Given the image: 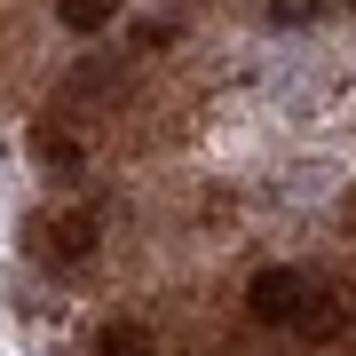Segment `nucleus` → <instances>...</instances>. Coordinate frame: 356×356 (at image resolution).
<instances>
[{
  "instance_id": "f257e3e1",
  "label": "nucleus",
  "mask_w": 356,
  "mask_h": 356,
  "mask_svg": "<svg viewBox=\"0 0 356 356\" xmlns=\"http://www.w3.org/2000/svg\"><path fill=\"white\" fill-rule=\"evenodd\" d=\"M301 277H293V269H261L254 285H245V309H254L261 325H293V309H301Z\"/></svg>"
},
{
  "instance_id": "f03ea898",
  "label": "nucleus",
  "mask_w": 356,
  "mask_h": 356,
  "mask_svg": "<svg viewBox=\"0 0 356 356\" xmlns=\"http://www.w3.org/2000/svg\"><path fill=\"white\" fill-rule=\"evenodd\" d=\"M341 325H348V309L332 301V293H301V309H293V332H301V341H332Z\"/></svg>"
},
{
  "instance_id": "7ed1b4c3",
  "label": "nucleus",
  "mask_w": 356,
  "mask_h": 356,
  "mask_svg": "<svg viewBox=\"0 0 356 356\" xmlns=\"http://www.w3.org/2000/svg\"><path fill=\"white\" fill-rule=\"evenodd\" d=\"M56 16H64L72 32H103L119 16V0H56Z\"/></svg>"
},
{
  "instance_id": "20e7f679",
  "label": "nucleus",
  "mask_w": 356,
  "mask_h": 356,
  "mask_svg": "<svg viewBox=\"0 0 356 356\" xmlns=\"http://www.w3.org/2000/svg\"><path fill=\"white\" fill-rule=\"evenodd\" d=\"M32 143H40V159H48V166H79V159H88V143L64 135V127H40Z\"/></svg>"
},
{
  "instance_id": "39448f33",
  "label": "nucleus",
  "mask_w": 356,
  "mask_h": 356,
  "mask_svg": "<svg viewBox=\"0 0 356 356\" xmlns=\"http://www.w3.org/2000/svg\"><path fill=\"white\" fill-rule=\"evenodd\" d=\"M88 245H95V222L88 214H64V222H56V254H64V261H79Z\"/></svg>"
},
{
  "instance_id": "423d86ee",
  "label": "nucleus",
  "mask_w": 356,
  "mask_h": 356,
  "mask_svg": "<svg viewBox=\"0 0 356 356\" xmlns=\"http://www.w3.org/2000/svg\"><path fill=\"white\" fill-rule=\"evenodd\" d=\"M95 356H151V332H143V325H111L95 341Z\"/></svg>"
},
{
  "instance_id": "0eeeda50",
  "label": "nucleus",
  "mask_w": 356,
  "mask_h": 356,
  "mask_svg": "<svg viewBox=\"0 0 356 356\" xmlns=\"http://www.w3.org/2000/svg\"><path fill=\"white\" fill-rule=\"evenodd\" d=\"M111 88H119V64H88V72H72L64 103H79V95H111Z\"/></svg>"
},
{
  "instance_id": "6e6552de",
  "label": "nucleus",
  "mask_w": 356,
  "mask_h": 356,
  "mask_svg": "<svg viewBox=\"0 0 356 356\" xmlns=\"http://www.w3.org/2000/svg\"><path fill=\"white\" fill-rule=\"evenodd\" d=\"M269 16H277V24H309V16H317V0H269Z\"/></svg>"
}]
</instances>
